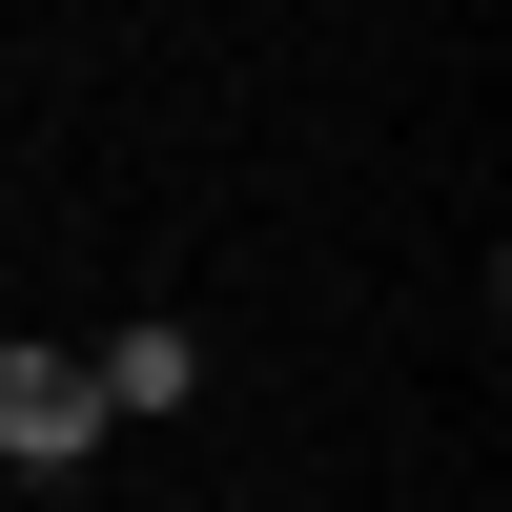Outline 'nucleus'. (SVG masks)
Returning <instances> with one entry per match:
<instances>
[{
    "label": "nucleus",
    "instance_id": "nucleus-2",
    "mask_svg": "<svg viewBox=\"0 0 512 512\" xmlns=\"http://www.w3.org/2000/svg\"><path fill=\"white\" fill-rule=\"evenodd\" d=\"M82 390H103V431H123V410H185L205 349H185V328H103V349H82Z\"/></svg>",
    "mask_w": 512,
    "mask_h": 512
},
{
    "label": "nucleus",
    "instance_id": "nucleus-1",
    "mask_svg": "<svg viewBox=\"0 0 512 512\" xmlns=\"http://www.w3.org/2000/svg\"><path fill=\"white\" fill-rule=\"evenodd\" d=\"M0 472H103V390H82V349H0Z\"/></svg>",
    "mask_w": 512,
    "mask_h": 512
}]
</instances>
